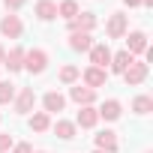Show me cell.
Segmentation results:
<instances>
[{"label": "cell", "instance_id": "1", "mask_svg": "<svg viewBox=\"0 0 153 153\" xmlns=\"http://www.w3.org/2000/svg\"><path fill=\"white\" fill-rule=\"evenodd\" d=\"M24 66H27L33 75H39V72H45V66H48V54H45L42 48H33V51L24 54Z\"/></svg>", "mask_w": 153, "mask_h": 153}, {"label": "cell", "instance_id": "22", "mask_svg": "<svg viewBox=\"0 0 153 153\" xmlns=\"http://www.w3.org/2000/svg\"><path fill=\"white\" fill-rule=\"evenodd\" d=\"M48 126H51V120H48V114H45V111H39V114H33V117H30V129H33V132H45Z\"/></svg>", "mask_w": 153, "mask_h": 153}, {"label": "cell", "instance_id": "2", "mask_svg": "<svg viewBox=\"0 0 153 153\" xmlns=\"http://www.w3.org/2000/svg\"><path fill=\"white\" fill-rule=\"evenodd\" d=\"M123 78H126V84H129V87L141 84V81L147 78V63H138V60H132V63L126 66V72H123Z\"/></svg>", "mask_w": 153, "mask_h": 153}, {"label": "cell", "instance_id": "16", "mask_svg": "<svg viewBox=\"0 0 153 153\" xmlns=\"http://www.w3.org/2000/svg\"><path fill=\"white\" fill-rule=\"evenodd\" d=\"M132 60H135V57H132L129 51H117V54H111V69L123 75V72H126V66H129Z\"/></svg>", "mask_w": 153, "mask_h": 153}, {"label": "cell", "instance_id": "7", "mask_svg": "<svg viewBox=\"0 0 153 153\" xmlns=\"http://www.w3.org/2000/svg\"><path fill=\"white\" fill-rule=\"evenodd\" d=\"M33 102H36L33 87H21V93H18V99H15V111H18V114H27V111L33 108Z\"/></svg>", "mask_w": 153, "mask_h": 153}, {"label": "cell", "instance_id": "12", "mask_svg": "<svg viewBox=\"0 0 153 153\" xmlns=\"http://www.w3.org/2000/svg\"><path fill=\"white\" fill-rule=\"evenodd\" d=\"M3 66H6L9 72H18V69L24 66V51H21V48H12V51L3 57Z\"/></svg>", "mask_w": 153, "mask_h": 153}, {"label": "cell", "instance_id": "3", "mask_svg": "<svg viewBox=\"0 0 153 153\" xmlns=\"http://www.w3.org/2000/svg\"><path fill=\"white\" fill-rule=\"evenodd\" d=\"M93 27H96V15H90V12H81V15H75L69 21V30L72 33H90Z\"/></svg>", "mask_w": 153, "mask_h": 153}, {"label": "cell", "instance_id": "26", "mask_svg": "<svg viewBox=\"0 0 153 153\" xmlns=\"http://www.w3.org/2000/svg\"><path fill=\"white\" fill-rule=\"evenodd\" d=\"M6 3V9H18V6H24V0H3Z\"/></svg>", "mask_w": 153, "mask_h": 153}, {"label": "cell", "instance_id": "25", "mask_svg": "<svg viewBox=\"0 0 153 153\" xmlns=\"http://www.w3.org/2000/svg\"><path fill=\"white\" fill-rule=\"evenodd\" d=\"M12 144H15V141H12V135H0V153H9V150H12Z\"/></svg>", "mask_w": 153, "mask_h": 153}, {"label": "cell", "instance_id": "10", "mask_svg": "<svg viewBox=\"0 0 153 153\" xmlns=\"http://www.w3.org/2000/svg\"><path fill=\"white\" fill-rule=\"evenodd\" d=\"M42 105H45V114H51V111H63L66 99H63L57 90H51V93H45V96H42Z\"/></svg>", "mask_w": 153, "mask_h": 153}, {"label": "cell", "instance_id": "23", "mask_svg": "<svg viewBox=\"0 0 153 153\" xmlns=\"http://www.w3.org/2000/svg\"><path fill=\"white\" fill-rule=\"evenodd\" d=\"M15 99V84L12 81H0V105H6Z\"/></svg>", "mask_w": 153, "mask_h": 153}, {"label": "cell", "instance_id": "13", "mask_svg": "<svg viewBox=\"0 0 153 153\" xmlns=\"http://www.w3.org/2000/svg\"><path fill=\"white\" fill-rule=\"evenodd\" d=\"M96 120H99V111H96L93 105H84V108L78 111V126L90 129V126H96Z\"/></svg>", "mask_w": 153, "mask_h": 153}, {"label": "cell", "instance_id": "17", "mask_svg": "<svg viewBox=\"0 0 153 153\" xmlns=\"http://www.w3.org/2000/svg\"><path fill=\"white\" fill-rule=\"evenodd\" d=\"M120 111H123V105H120L117 99H108V102H102L99 117H105V120H117V117H120Z\"/></svg>", "mask_w": 153, "mask_h": 153}, {"label": "cell", "instance_id": "8", "mask_svg": "<svg viewBox=\"0 0 153 153\" xmlns=\"http://www.w3.org/2000/svg\"><path fill=\"white\" fill-rule=\"evenodd\" d=\"M96 150H102V153H117V135H114L111 129L99 132V135H96Z\"/></svg>", "mask_w": 153, "mask_h": 153}, {"label": "cell", "instance_id": "31", "mask_svg": "<svg viewBox=\"0 0 153 153\" xmlns=\"http://www.w3.org/2000/svg\"><path fill=\"white\" fill-rule=\"evenodd\" d=\"M93 153H102V150H93Z\"/></svg>", "mask_w": 153, "mask_h": 153}, {"label": "cell", "instance_id": "30", "mask_svg": "<svg viewBox=\"0 0 153 153\" xmlns=\"http://www.w3.org/2000/svg\"><path fill=\"white\" fill-rule=\"evenodd\" d=\"M141 6H153V0H141Z\"/></svg>", "mask_w": 153, "mask_h": 153}, {"label": "cell", "instance_id": "4", "mask_svg": "<svg viewBox=\"0 0 153 153\" xmlns=\"http://www.w3.org/2000/svg\"><path fill=\"white\" fill-rule=\"evenodd\" d=\"M21 18L18 15H6L3 21H0V33H3V36H9V39H18L21 36Z\"/></svg>", "mask_w": 153, "mask_h": 153}, {"label": "cell", "instance_id": "19", "mask_svg": "<svg viewBox=\"0 0 153 153\" xmlns=\"http://www.w3.org/2000/svg\"><path fill=\"white\" fill-rule=\"evenodd\" d=\"M54 132H57V138L72 141V138H75V123H69V120H57V123H54Z\"/></svg>", "mask_w": 153, "mask_h": 153}, {"label": "cell", "instance_id": "15", "mask_svg": "<svg viewBox=\"0 0 153 153\" xmlns=\"http://www.w3.org/2000/svg\"><path fill=\"white\" fill-rule=\"evenodd\" d=\"M126 33V15H111V21H108V36L111 39H120Z\"/></svg>", "mask_w": 153, "mask_h": 153}, {"label": "cell", "instance_id": "24", "mask_svg": "<svg viewBox=\"0 0 153 153\" xmlns=\"http://www.w3.org/2000/svg\"><path fill=\"white\" fill-rule=\"evenodd\" d=\"M75 78H78V66H63L60 69V81L63 84H72Z\"/></svg>", "mask_w": 153, "mask_h": 153}, {"label": "cell", "instance_id": "27", "mask_svg": "<svg viewBox=\"0 0 153 153\" xmlns=\"http://www.w3.org/2000/svg\"><path fill=\"white\" fill-rule=\"evenodd\" d=\"M15 153H33V147H30V144H18V147H15Z\"/></svg>", "mask_w": 153, "mask_h": 153}, {"label": "cell", "instance_id": "18", "mask_svg": "<svg viewBox=\"0 0 153 153\" xmlns=\"http://www.w3.org/2000/svg\"><path fill=\"white\" fill-rule=\"evenodd\" d=\"M36 15H39V21H51L57 15V6L51 3V0H39L36 3Z\"/></svg>", "mask_w": 153, "mask_h": 153}, {"label": "cell", "instance_id": "11", "mask_svg": "<svg viewBox=\"0 0 153 153\" xmlns=\"http://www.w3.org/2000/svg\"><path fill=\"white\" fill-rule=\"evenodd\" d=\"M69 48H72V51H90V48H93L90 33H72V36H69Z\"/></svg>", "mask_w": 153, "mask_h": 153}, {"label": "cell", "instance_id": "5", "mask_svg": "<svg viewBox=\"0 0 153 153\" xmlns=\"http://www.w3.org/2000/svg\"><path fill=\"white\" fill-rule=\"evenodd\" d=\"M108 81V72L105 69H99V66H90V69H84V84L93 90V87H102Z\"/></svg>", "mask_w": 153, "mask_h": 153}, {"label": "cell", "instance_id": "14", "mask_svg": "<svg viewBox=\"0 0 153 153\" xmlns=\"http://www.w3.org/2000/svg\"><path fill=\"white\" fill-rule=\"evenodd\" d=\"M69 96L78 102V105H90V102L96 99V93H93L90 87H81V84H78V87H72V90H69Z\"/></svg>", "mask_w": 153, "mask_h": 153}, {"label": "cell", "instance_id": "29", "mask_svg": "<svg viewBox=\"0 0 153 153\" xmlns=\"http://www.w3.org/2000/svg\"><path fill=\"white\" fill-rule=\"evenodd\" d=\"M3 57H6V51H3V48H0V66H3Z\"/></svg>", "mask_w": 153, "mask_h": 153}, {"label": "cell", "instance_id": "21", "mask_svg": "<svg viewBox=\"0 0 153 153\" xmlns=\"http://www.w3.org/2000/svg\"><path fill=\"white\" fill-rule=\"evenodd\" d=\"M132 111H135V114H150V111H153V99H150V96H135Z\"/></svg>", "mask_w": 153, "mask_h": 153}, {"label": "cell", "instance_id": "9", "mask_svg": "<svg viewBox=\"0 0 153 153\" xmlns=\"http://www.w3.org/2000/svg\"><path fill=\"white\" fill-rule=\"evenodd\" d=\"M126 51L129 54H141V51H147V36L141 33V30H135V33H129V39H126Z\"/></svg>", "mask_w": 153, "mask_h": 153}, {"label": "cell", "instance_id": "20", "mask_svg": "<svg viewBox=\"0 0 153 153\" xmlns=\"http://www.w3.org/2000/svg\"><path fill=\"white\" fill-rule=\"evenodd\" d=\"M57 15H63L66 21H72L75 15H78V3H75V0H63V3L57 6Z\"/></svg>", "mask_w": 153, "mask_h": 153}, {"label": "cell", "instance_id": "28", "mask_svg": "<svg viewBox=\"0 0 153 153\" xmlns=\"http://www.w3.org/2000/svg\"><path fill=\"white\" fill-rule=\"evenodd\" d=\"M126 6H141V0H123Z\"/></svg>", "mask_w": 153, "mask_h": 153}, {"label": "cell", "instance_id": "6", "mask_svg": "<svg viewBox=\"0 0 153 153\" xmlns=\"http://www.w3.org/2000/svg\"><path fill=\"white\" fill-rule=\"evenodd\" d=\"M90 63L99 66V69H105V66L111 63V48H108V45H93V48H90Z\"/></svg>", "mask_w": 153, "mask_h": 153}]
</instances>
